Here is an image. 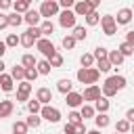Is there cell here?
Listing matches in <instances>:
<instances>
[{"label": "cell", "instance_id": "1f68e13d", "mask_svg": "<svg viewBox=\"0 0 134 134\" xmlns=\"http://www.w3.org/2000/svg\"><path fill=\"white\" fill-rule=\"evenodd\" d=\"M21 23H23V17H21L19 13H10V15H8V25H10V27H19Z\"/></svg>", "mask_w": 134, "mask_h": 134}, {"label": "cell", "instance_id": "f5cc1de1", "mask_svg": "<svg viewBox=\"0 0 134 134\" xmlns=\"http://www.w3.org/2000/svg\"><path fill=\"white\" fill-rule=\"evenodd\" d=\"M88 134H100V130H90Z\"/></svg>", "mask_w": 134, "mask_h": 134}, {"label": "cell", "instance_id": "f1b7e54d", "mask_svg": "<svg viewBox=\"0 0 134 134\" xmlns=\"http://www.w3.org/2000/svg\"><path fill=\"white\" fill-rule=\"evenodd\" d=\"M130 128H132V124L124 117V119H117V124H115V132H119V134H126V132H130Z\"/></svg>", "mask_w": 134, "mask_h": 134}, {"label": "cell", "instance_id": "b9f144b4", "mask_svg": "<svg viewBox=\"0 0 134 134\" xmlns=\"http://www.w3.org/2000/svg\"><path fill=\"white\" fill-rule=\"evenodd\" d=\"M48 63H50V67H61V65H63V54H61V52L52 54V57L48 59Z\"/></svg>", "mask_w": 134, "mask_h": 134}, {"label": "cell", "instance_id": "836d02e7", "mask_svg": "<svg viewBox=\"0 0 134 134\" xmlns=\"http://www.w3.org/2000/svg\"><path fill=\"white\" fill-rule=\"evenodd\" d=\"M94 59H96V61L109 59V50H107L105 46H96V48H94Z\"/></svg>", "mask_w": 134, "mask_h": 134}, {"label": "cell", "instance_id": "4fadbf2b", "mask_svg": "<svg viewBox=\"0 0 134 134\" xmlns=\"http://www.w3.org/2000/svg\"><path fill=\"white\" fill-rule=\"evenodd\" d=\"M40 19H42L40 10H27V13L23 15V21H25L29 27H40Z\"/></svg>", "mask_w": 134, "mask_h": 134}, {"label": "cell", "instance_id": "5b68a950", "mask_svg": "<svg viewBox=\"0 0 134 134\" xmlns=\"http://www.w3.org/2000/svg\"><path fill=\"white\" fill-rule=\"evenodd\" d=\"M40 117L46 119V121H50V124H59L61 121V111L57 107H52V105H44L42 111H40Z\"/></svg>", "mask_w": 134, "mask_h": 134}, {"label": "cell", "instance_id": "44dd1931", "mask_svg": "<svg viewBox=\"0 0 134 134\" xmlns=\"http://www.w3.org/2000/svg\"><path fill=\"white\" fill-rule=\"evenodd\" d=\"M94 124H96V130H103V128H107V126L111 124V119H109V115H107V113H96Z\"/></svg>", "mask_w": 134, "mask_h": 134}, {"label": "cell", "instance_id": "bcb514c9", "mask_svg": "<svg viewBox=\"0 0 134 134\" xmlns=\"http://www.w3.org/2000/svg\"><path fill=\"white\" fill-rule=\"evenodd\" d=\"M6 8H13V2L10 0H0V10H6Z\"/></svg>", "mask_w": 134, "mask_h": 134}, {"label": "cell", "instance_id": "8fae6325", "mask_svg": "<svg viewBox=\"0 0 134 134\" xmlns=\"http://www.w3.org/2000/svg\"><path fill=\"white\" fill-rule=\"evenodd\" d=\"M65 103L71 107V111L73 109H82V105H84V96H82V92H69L67 96H65Z\"/></svg>", "mask_w": 134, "mask_h": 134}, {"label": "cell", "instance_id": "8d00e7d4", "mask_svg": "<svg viewBox=\"0 0 134 134\" xmlns=\"http://www.w3.org/2000/svg\"><path fill=\"white\" fill-rule=\"evenodd\" d=\"M100 23V15L94 10V13H90L88 17H86V25H90V27H94V25H98Z\"/></svg>", "mask_w": 134, "mask_h": 134}, {"label": "cell", "instance_id": "60d3db41", "mask_svg": "<svg viewBox=\"0 0 134 134\" xmlns=\"http://www.w3.org/2000/svg\"><path fill=\"white\" fill-rule=\"evenodd\" d=\"M96 69H98L100 73H105V71L113 69V65L109 63V59H103V61H96Z\"/></svg>", "mask_w": 134, "mask_h": 134}, {"label": "cell", "instance_id": "83f0119b", "mask_svg": "<svg viewBox=\"0 0 134 134\" xmlns=\"http://www.w3.org/2000/svg\"><path fill=\"white\" fill-rule=\"evenodd\" d=\"M80 115H82V119H90V117H96V111H94L92 105H82Z\"/></svg>", "mask_w": 134, "mask_h": 134}, {"label": "cell", "instance_id": "484cf974", "mask_svg": "<svg viewBox=\"0 0 134 134\" xmlns=\"http://www.w3.org/2000/svg\"><path fill=\"white\" fill-rule=\"evenodd\" d=\"M73 38H75V42H80V40H86V36H88V29L84 27V25H75L73 27V34H71Z\"/></svg>", "mask_w": 134, "mask_h": 134}, {"label": "cell", "instance_id": "7dc6e473", "mask_svg": "<svg viewBox=\"0 0 134 134\" xmlns=\"http://www.w3.org/2000/svg\"><path fill=\"white\" fill-rule=\"evenodd\" d=\"M75 134H88L86 132V126L84 124H75Z\"/></svg>", "mask_w": 134, "mask_h": 134}, {"label": "cell", "instance_id": "11a10c76", "mask_svg": "<svg viewBox=\"0 0 134 134\" xmlns=\"http://www.w3.org/2000/svg\"><path fill=\"white\" fill-rule=\"evenodd\" d=\"M132 13H134V6H132Z\"/></svg>", "mask_w": 134, "mask_h": 134}, {"label": "cell", "instance_id": "ba28073f", "mask_svg": "<svg viewBox=\"0 0 134 134\" xmlns=\"http://www.w3.org/2000/svg\"><path fill=\"white\" fill-rule=\"evenodd\" d=\"M100 25H103V34L105 36H113L117 31V23H115L113 15H103L100 17Z\"/></svg>", "mask_w": 134, "mask_h": 134}, {"label": "cell", "instance_id": "ab89813d", "mask_svg": "<svg viewBox=\"0 0 134 134\" xmlns=\"http://www.w3.org/2000/svg\"><path fill=\"white\" fill-rule=\"evenodd\" d=\"M61 44H63V48H65V50H71V48L75 46V38L69 34V36H65V38L61 40Z\"/></svg>", "mask_w": 134, "mask_h": 134}, {"label": "cell", "instance_id": "7c38bea8", "mask_svg": "<svg viewBox=\"0 0 134 134\" xmlns=\"http://www.w3.org/2000/svg\"><path fill=\"white\" fill-rule=\"evenodd\" d=\"M132 15H134L132 8H128V6H126V8H119V10H117V17H115V23H117V25H128V23L132 21Z\"/></svg>", "mask_w": 134, "mask_h": 134}, {"label": "cell", "instance_id": "6da1fadb", "mask_svg": "<svg viewBox=\"0 0 134 134\" xmlns=\"http://www.w3.org/2000/svg\"><path fill=\"white\" fill-rule=\"evenodd\" d=\"M75 77H77V82H80V84L94 86V84L98 82V77H100V71H98L96 67H90V69L80 67V69H77V73H75Z\"/></svg>", "mask_w": 134, "mask_h": 134}, {"label": "cell", "instance_id": "ffe728a7", "mask_svg": "<svg viewBox=\"0 0 134 134\" xmlns=\"http://www.w3.org/2000/svg\"><path fill=\"white\" fill-rule=\"evenodd\" d=\"M15 111V103L13 100H0V117H8Z\"/></svg>", "mask_w": 134, "mask_h": 134}, {"label": "cell", "instance_id": "816d5d0a", "mask_svg": "<svg viewBox=\"0 0 134 134\" xmlns=\"http://www.w3.org/2000/svg\"><path fill=\"white\" fill-rule=\"evenodd\" d=\"M4 67H6V65H4V61L0 59V75H2V71H4Z\"/></svg>", "mask_w": 134, "mask_h": 134}, {"label": "cell", "instance_id": "681fc988", "mask_svg": "<svg viewBox=\"0 0 134 134\" xmlns=\"http://www.w3.org/2000/svg\"><path fill=\"white\" fill-rule=\"evenodd\" d=\"M126 119H128L130 124H134V109H128V111H126Z\"/></svg>", "mask_w": 134, "mask_h": 134}, {"label": "cell", "instance_id": "cb8c5ba5", "mask_svg": "<svg viewBox=\"0 0 134 134\" xmlns=\"http://www.w3.org/2000/svg\"><path fill=\"white\" fill-rule=\"evenodd\" d=\"M109 107H111V103H109V98H105V96H100V98L94 103V111H98V113H107Z\"/></svg>", "mask_w": 134, "mask_h": 134}, {"label": "cell", "instance_id": "d6a6232c", "mask_svg": "<svg viewBox=\"0 0 134 134\" xmlns=\"http://www.w3.org/2000/svg\"><path fill=\"white\" fill-rule=\"evenodd\" d=\"M117 50L121 52V57H124V59H126V57H130V54H134V48H132L128 42H121V44L117 46Z\"/></svg>", "mask_w": 134, "mask_h": 134}, {"label": "cell", "instance_id": "f6af8a7d", "mask_svg": "<svg viewBox=\"0 0 134 134\" xmlns=\"http://www.w3.org/2000/svg\"><path fill=\"white\" fill-rule=\"evenodd\" d=\"M63 132H65V134H75V126H73V124H69V121H67V124H65V126H63Z\"/></svg>", "mask_w": 134, "mask_h": 134}, {"label": "cell", "instance_id": "c3c4849f", "mask_svg": "<svg viewBox=\"0 0 134 134\" xmlns=\"http://www.w3.org/2000/svg\"><path fill=\"white\" fill-rule=\"evenodd\" d=\"M126 42L134 48V31H128V34H126Z\"/></svg>", "mask_w": 134, "mask_h": 134}, {"label": "cell", "instance_id": "7bdbcfd3", "mask_svg": "<svg viewBox=\"0 0 134 134\" xmlns=\"http://www.w3.org/2000/svg\"><path fill=\"white\" fill-rule=\"evenodd\" d=\"M38 75H40V73H38V69H36V67L25 69V82H29V84H31V82H36V77H38Z\"/></svg>", "mask_w": 134, "mask_h": 134}, {"label": "cell", "instance_id": "d4e9b609", "mask_svg": "<svg viewBox=\"0 0 134 134\" xmlns=\"http://www.w3.org/2000/svg\"><path fill=\"white\" fill-rule=\"evenodd\" d=\"M40 31H42V38H48L50 34H54V23L52 21H42L40 23Z\"/></svg>", "mask_w": 134, "mask_h": 134}, {"label": "cell", "instance_id": "7402d4cb", "mask_svg": "<svg viewBox=\"0 0 134 134\" xmlns=\"http://www.w3.org/2000/svg\"><path fill=\"white\" fill-rule=\"evenodd\" d=\"M109 63H111V65L117 69V67L124 63V57H121V52H119V50H109Z\"/></svg>", "mask_w": 134, "mask_h": 134}, {"label": "cell", "instance_id": "e0dca14e", "mask_svg": "<svg viewBox=\"0 0 134 134\" xmlns=\"http://www.w3.org/2000/svg\"><path fill=\"white\" fill-rule=\"evenodd\" d=\"M0 88H2L4 92H13V90H15V80H13L8 73H2V75H0Z\"/></svg>", "mask_w": 134, "mask_h": 134}, {"label": "cell", "instance_id": "9a60e30c", "mask_svg": "<svg viewBox=\"0 0 134 134\" xmlns=\"http://www.w3.org/2000/svg\"><path fill=\"white\" fill-rule=\"evenodd\" d=\"M36 98L40 100L42 107H44V105H50V100H52V90H50V88H38Z\"/></svg>", "mask_w": 134, "mask_h": 134}, {"label": "cell", "instance_id": "d6986e66", "mask_svg": "<svg viewBox=\"0 0 134 134\" xmlns=\"http://www.w3.org/2000/svg\"><path fill=\"white\" fill-rule=\"evenodd\" d=\"M10 77H13L15 82H25V67H23V65H15V67L10 69Z\"/></svg>", "mask_w": 134, "mask_h": 134}, {"label": "cell", "instance_id": "e575fe53", "mask_svg": "<svg viewBox=\"0 0 134 134\" xmlns=\"http://www.w3.org/2000/svg\"><path fill=\"white\" fill-rule=\"evenodd\" d=\"M67 121H69V124H73V126H75V124H84V119H82L80 111H75V109H73V111H69V115H67Z\"/></svg>", "mask_w": 134, "mask_h": 134}, {"label": "cell", "instance_id": "4316f807", "mask_svg": "<svg viewBox=\"0 0 134 134\" xmlns=\"http://www.w3.org/2000/svg\"><path fill=\"white\" fill-rule=\"evenodd\" d=\"M94 61H96V59H94V54H90V52H84V54L80 57V63H82L84 69H90V67L94 65Z\"/></svg>", "mask_w": 134, "mask_h": 134}, {"label": "cell", "instance_id": "f35d334b", "mask_svg": "<svg viewBox=\"0 0 134 134\" xmlns=\"http://www.w3.org/2000/svg\"><path fill=\"white\" fill-rule=\"evenodd\" d=\"M25 124H27V128H40L42 117H40V115H29V117L25 119Z\"/></svg>", "mask_w": 134, "mask_h": 134}, {"label": "cell", "instance_id": "db71d44e", "mask_svg": "<svg viewBox=\"0 0 134 134\" xmlns=\"http://www.w3.org/2000/svg\"><path fill=\"white\" fill-rule=\"evenodd\" d=\"M130 132H132V134H134V124H132V128H130Z\"/></svg>", "mask_w": 134, "mask_h": 134}, {"label": "cell", "instance_id": "2e32d148", "mask_svg": "<svg viewBox=\"0 0 134 134\" xmlns=\"http://www.w3.org/2000/svg\"><path fill=\"white\" fill-rule=\"evenodd\" d=\"M57 90L61 92V94H69V92H73V82L69 80V77H63V80H59L57 82Z\"/></svg>", "mask_w": 134, "mask_h": 134}, {"label": "cell", "instance_id": "3957f363", "mask_svg": "<svg viewBox=\"0 0 134 134\" xmlns=\"http://www.w3.org/2000/svg\"><path fill=\"white\" fill-rule=\"evenodd\" d=\"M38 40H42L40 27H27V29L21 34V46H25V48H31Z\"/></svg>", "mask_w": 134, "mask_h": 134}, {"label": "cell", "instance_id": "277c9868", "mask_svg": "<svg viewBox=\"0 0 134 134\" xmlns=\"http://www.w3.org/2000/svg\"><path fill=\"white\" fill-rule=\"evenodd\" d=\"M59 2L57 0H44L42 4H40V15L44 17V21H50V17H54V15H59Z\"/></svg>", "mask_w": 134, "mask_h": 134}, {"label": "cell", "instance_id": "74e56055", "mask_svg": "<svg viewBox=\"0 0 134 134\" xmlns=\"http://www.w3.org/2000/svg\"><path fill=\"white\" fill-rule=\"evenodd\" d=\"M4 42H6V46H8V48H13V46L21 44V36H17V34H8Z\"/></svg>", "mask_w": 134, "mask_h": 134}, {"label": "cell", "instance_id": "30bf717a", "mask_svg": "<svg viewBox=\"0 0 134 134\" xmlns=\"http://www.w3.org/2000/svg\"><path fill=\"white\" fill-rule=\"evenodd\" d=\"M82 96H84V100H92V103H96V100L103 96V90L94 84V86H88V88L82 92Z\"/></svg>", "mask_w": 134, "mask_h": 134}, {"label": "cell", "instance_id": "ac0fdd59", "mask_svg": "<svg viewBox=\"0 0 134 134\" xmlns=\"http://www.w3.org/2000/svg\"><path fill=\"white\" fill-rule=\"evenodd\" d=\"M27 10H31V2H29V0H19V2H13V13L25 15Z\"/></svg>", "mask_w": 134, "mask_h": 134}, {"label": "cell", "instance_id": "603a6c76", "mask_svg": "<svg viewBox=\"0 0 134 134\" xmlns=\"http://www.w3.org/2000/svg\"><path fill=\"white\" fill-rule=\"evenodd\" d=\"M21 65H23L25 69H31V67H36V65H38V59H36L34 54H29V52H25V54L21 57Z\"/></svg>", "mask_w": 134, "mask_h": 134}, {"label": "cell", "instance_id": "4dcf8cb0", "mask_svg": "<svg viewBox=\"0 0 134 134\" xmlns=\"http://www.w3.org/2000/svg\"><path fill=\"white\" fill-rule=\"evenodd\" d=\"M27 111H29V115H40V111H42V105H40V100H38V98L29 100V103H27Z\"/></svg>", "mask_w": 134, "mask_h": 134}, {"label": "cell", "instance_id": "f546056e", "mask_svg": "<svg viewBox=\"0 0 134 134\" xmlns=\"http://www.w3.org/2000/svg\"><path fill=\"white\" fill-rule=\"evenodd\" d=\"M36 69H38V73H40V75H48L52 67H50V63H48L46 59H42V61H38V65H36Z\"/></svg>", "mask_w": 134, "mask_h": 134}, {"label": "cell", "instance_id": "7a4b0ae2", "mask_svg": "<svg viewBox=\"0 0 134 134\" xmlns=\"http://www.w3.org/2000/svg\"><path fill=\"white\" fill-rule=\"evenodd\" d=\"M98 0H80V2H75V6H73V13H75V17H88L90 13H94L96 8H98Z\"/></svg>", "mask_w": 134, "mask_h": 134}, {"label": "cell", "instance_id": "52a82bcc", "mask_svg": "<svg viewBox=\"0 0 134 134\" xmlns=\"http://www.w3.org/2000/svg\"><path fill=\"white\" fill-rule=\"evenodd\" d=\"M36 48H38V50H40V52L46 57V61H48L52 54H57V48H54V44H52L48 38H42V40H38V42H36Z\"/></svg>", "mask_w": 134, "mask_h": 134}, {"label": "cell", "instance_id": "5bb4252c", "mask_svg": "<svg viewBox=\"0 0 134 134\" xmlns=\"http://www.w3.org/2000/svg\"><path fill=\"white\" fill-rule=\"evenodd\" d=\"M105 84L113 86V88L119 92V90H124V88H126V84H128V82H126V77H124V75H117V73H115V75H109V77L105 80Z\"/></svg>", "mask_w": 134, "mask_h": 134}, {"label": "cell", "instance_id": "ee69618b", "mask_svg": "<svg viewBox=\"0 0 134 134\" xmlns=\"http://www.w3.org/2000/svg\"><path fill=\"white\" fill-rule=\"evenodd\" d=\"M6 27H10V25H8V15L0 13V29H6Z\"/></svg>", "mask_w": 134, "mask_h": 134}, {"label": "cell", "instance_id": "d590c367", "mask_svg": "<svg viewBox=\"0 0 134 134\" xmlns=\"http://www.w3.org/2000/svg\"><path fill=\"white\" fill-rule=\"evenodd\" d=\"M27 124L25 121H15L13 124V134H27Z\"/></svg>", "mask_w": 134, "mask_h": 134}, {"label": "cell", "instance_id": "9c48e42d", "mask_svg": "<svg viewBox=\"0 0 134 134\" xmlns=\"http://www.w3.org/2000/svg\"><path fill=\"white\" fill-rule=\"evenodd\" d=\"M29 94H31V84L29 82L17 84V100L19 103H29Z\"/></svg>", "mask_w": 134, "mask_h": 134}, {"label": "cell", "instance_id": "8992f818", "mask_svg": "<svg viewBox=\"0 0 134 134\" xmlns=\"http://www.w3.org/2000/svg\"><path fill=\"white\" fill-rule=\"evenodd\" d=\"M75 13L73 10H61L59 13V25L65 27V29H73L75 27Z\"/></svg>", "mask_w": 134, "mask_h": 134}, {"label": "cell", "instance_id": "9f6ffc18", "mask_svg": "<svg viewBox=\"0 0 134 134\" xmlns=\"http://www.w3.org/2000/svg\"><path fill=\"white\" fill-rule=\"evenodd\" d=\"M115 134H119V132H115Z\"/></svg>", "mask_w": 134, "mask_h": 134}, {"label": "cell", "instance_id": "f907efd6", "mask_svg": "<svg viewBox=\"0 0 134 134\" xmlns=\"http://www.w3.org/2000/svg\"><path fill=\"white\" fill-rule=\"evenodd\" d=\"M6 48H8V46H6V42H4V40H0V59L4 57V52H6Z\"/></svg>", "mask_w": 134, "mask_h": 134}]
</instances>
